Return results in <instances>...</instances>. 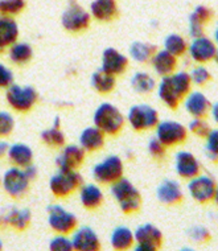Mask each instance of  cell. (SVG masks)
Wrapping results in <instances>:
<instances>
[{"label": "cell", "mask_w": 218, "mask_h": 251, "mask_svg": "<svg viewBox=\"0 0 218 251\" xmlns=\"http://www.w3.org/2000/svg\"><path fill=\"white\" fill-rule=\"evenodd\" d=\"M191 77L185 72H179L172 75H164L159 83V97L170 108L177 104L191 90Z\"/></svg>", "instance_id": "1"}, {"label": "cell", "mask_w": 218, "mask_h": 251, "mask_svg": "<svg viewBox=\"0 0 218 251\" xmlns=\"http://www.w3.org/2000/svg\"><path fill=\"white\" fill-rule=\"evenodd\" d=\"M94 125L102 132L117 134L124 125V118L114 104L102 103L94 113Z\"/></svg>", "instance_id": "2"}, {"label": "cell", "mask_w": 218, "mask_h": 251, "mask_svg": "<svg viewBox=\"0 0 218 251\" xmlns=\"http://www.w3.org/2000/svg\"><path fill=\"white\" fill-rule=\"evenodd\" d=\"M111 193L117 199L119 206L124 213H132L139 209L142 202L139 191L126 178H119L114 181Z\"/></svg>", "instance_id": "3"}, {"label": "cell", "mask_w": 218, "mask_h": 251, "mask_svg": "<svg viewBox=\"0 0 218 251\" xmlns=\"http://www.w3.org/2000/svg\"><path fill=\"white\" fill-rule=\"evenodd\" d=\"M37 100V93L32 86L9 85L7 90V102L18 111H28Z\"/></svg>", "instance_id": "4"}, {"label": "cell", "mask_w": 218, "mask_h": 251, "mask_svg": "<svg viewBox=\"0 0 218 251\" xmlns=\"http://www.w3.org/2000/svg\"><path fill=\"white\" fill-rule=\"evenodd\" d=\"M127 119L132 128L138 131L148 130L159 123V114L148 104H135L130 108Z\"/></svg>", "instance_id": "5"}, {"label": "cell", "mask_w": 218, "mask_h": 251, "mask_svg": "<svg viewBox=\"0 0 218 251\" xmlns=\"http://www.w3.org/2000/svg\"><path fill=\"white\" fill-rule=\"evenodd\" d=\"M123 175V163L121 157L111 155L106 157L105 160L100 161L93 169V176L97 181L109 184L114 182L122 177Z\"/></svg>", "instance_id": "6"}, {"label": "cell", "mask_w": 218, "mask_h": 251, "mask_svg": "<svg viewBox=\"0 0 218 251\" xmlns=\"http://www.w3.org/2000/svg\"><path fill=\"white\" fill-rule=\"evenodd\" d=\"M82 182V176L75 171H58V174L52 176L49 186L53 195L57 197H65L74 191Z\"/></svg>", "instance_id": "7"}, {"label": "cell", "mask_w": 218, "mask_h": 251, "mask_svg": "<svg viewBox=\"0 0 218 251\" xmlns=\"http://www.w3.org/2000/svg\"><path fill=\"white\" fill-rule=\"evenodd\" d=\"M156 138L164 146H174V144L183 143L187 139V127L179 122L163 121L157 123Z\"/></svg>", "instance_id": "8"}, {"label": "cell", "mask_w": 218, "mask_h": 251, "mask_svg": "<svg viewBox=\"0 0 218 251\" xmlns=\"http://www.w3.org/2000/svg\"><path fill=\"white\" fill-rule=\"evenodd\" d=\"M49 226L60 234L70 233L77 225V218L60 205H50L48 208Z\"/></svg>", "instance_id": "9"}, {"label": "cell", "mask_w": 218, "mask_h": 251, "mask_svg": "<svg viewBox=\"0 0 218 251\" xmlns=\"http://www.w3.org/2000/svg\"><path fill=\"white\" fill-rule=\"evenodd\" d=\"M188 191L191 193L193 200L198 202H208L216 197L217 188H216V181L210 176H194L188 184Z\"/></svg>", "instance_id": "10"}, {"label": "cell", "mask_w": 218, "mask_h": 251, "mask_svg": "<svg viewBox=\"0 0 218 251\" xmlns=\"http://www.w3.org/2000/svg\"><path fill=\"white\" fill-rule=\"evenodd\" d=\"M134 239H136L138 242V246L135 247L136 250L153 251L162 246L163 234L151 224H144L136 229Z\"/></svg>", "instance_id": "11"}, {"label": "cell", "mask_w": 218, "mask_h": 251, "mask_svg": "<svg viewBox=\"0 0 218 251\" xmlns=\"http://www.w3.org/2000/svg\"><path fill=\"white\" fill-rule=\"evenodd\" d=\"M1 184L5 192L12 197H20L28 189L29 178L26 177L24 171L19 169L18 167L9 168L1 178Z\"/></svg>", "instance_id": "12"}, {"label": "cell", "mask_w": 218, "mask_h": 251, "mask_svg": "<svg viewBox=\"0 0 218 251\" xmlns=\"http://www.w3.org/2000/svg\"><path fill=\"white\" fill-rule=\"evenodd\" d=\"M189 54L192 57V60L196 62H208L217 56V48L212 40L200 36L193 40V43L191 44Z\"/></svg>", "instance_id": "13"}, {"label": "cell", "mask_w": 218, "mask_h": 251, "mask_svg": "<svg viewBox=\"0 0 218 251\" xmlns=\"http://www.w3.org/2000/svg\"><path fill=\"white\" fill-rule=\"evenodd\" d=\"M90 16L89 13L78 5H72L62 15V25L70 32H79L89 25Z\"/></svg>", "instance_id": "14"}, {"label": "cell", "mask_w": 218, "mask_h": 251, "mask_svg": "<svg viewBox=\"0 0 218 251\" xmlns=\"http://www.w3.org/2000/svg\"><path fill=\"white\" fill-rule=\"evenodd\" d=\"M72 245L73 249L78 251H96L99 250L100 242L96 231L87 226L79 227L75 230L73 234V239H72Z\"/></svg>", "instance_id": "15"}, {"label": "cell", "mask_w": 218, "mask_h": 251, "mask_svg": "<svg viewBox=\"0 0 218 251\" xmlns=\"http://www.w3.org/2000/svg\"><path fill=\"white\" fill-rule=\"evenodd\" d=\"M128 65V60L126 56H123L122 53H119L117 49L107 48L102 54V68L106 73L111 74V75H117V74L123 73Z\"/></svg>", "instance_id": "16"}, {"label": "cell", "mask_w": 218, "mask_h": 251, "mask_svg": "<svg viewBox=\"0 0 218 251\" xmlns=\"http://www.w3.org/2000/svg\"><path fill=\"white\" fill-rule=\"evenodd\" d=\"M174 168L181 177L192 178L200 172V163L191 152L180 151L174 157Z\"/></svg>", "instance_id": "17"}, {"label": "cell", "mask_w": 218, "mask_h": 251, "mask_svg": "<svg viewBox=\"0 0 218 251\" xmlns=\"http://www.w3.org/2000/svg\"><path fill=\"white\" fill-rule=\"evenodd\" d=\"M85 152L82 147L78 146H68L61 155L56 159L58 171H75L82 164Z\"/></svg>", "instance_id": "18"}, {"label": "cell", "mask_w": 218, "mask_h": 251, "mask_svg": "<svg viewBox=\"0 0 218 251\" xmlns=\"http://www.w3.org/2000/svg\"><path fill=\"white\" fill-rule=\"evenodd\" d=\"M184 107L194 118H204L210 110V102L205 94L200 91H193L184 100Z\"/></svg>", "instance_id": "19"}, {"label": "cell", "mask_w": 218, "mask_h": 251, "mask_svg": "<svg viewBox=\"0 0 218 251\" xmlns=\"http://www.w3.org/2000/svg\"><path fill=\"white\" fill-rule=\"evenodd\" d=\"M157 199L160 200L163 203H174L179 202L183 199V191L181 186L177 181L174 180H164V181L157 188Z\"/></svg>", "instance_id": "20"}, {"label": "cell", "mask_w": 218, "mask_h": 251, "mask_svg": "<svg viewBox=\"0 0 218 251\" xmlns=\"http://www.w3.org/2000/svg\"><path fill=\"white\" fill-rule=\"evenodd\" d=\"M151 58H152V66L155 72L159 75H163V77L172 73L174 68H176V64H177L176 56L170 54V52H167L166 49L157 52L156 54H153Z\"/></svg>", "instance_id": "21"}, {"label": "cell", "mask_w": 218, "mask_h": 251, "mask_svg": "<svg viewBox=\"0 0 218 251\" xmlns=\"http://www.w3.org/2000/svg\"><path fill=\"white\" fill-rule=\"evenodd\" d=\"M103 132L97 127H87L79 135V144L86 151H96L103 146Z\"/></svg>", "instance_id": "22"}, {"label": "cell", "mask_w": 218, "mask_h": 251, "mask_svg": "<svg viewBox=\"0 0 218 251\" xmlns=\"http://www.w3.org/2000/svg\"><path fill=\"white\" fill-rule=\"evenodd\" d=\"M212 18V12L210 9L206 7H197L196 11L191 15L189 19V32L192 37H200L204 33V25L208 23Z\"/></svg>", "instance_id": "23"}, {"label": "cell", "mask_w": 218, "mask_h": 251, "mask_svg": "<svg viewBox=\"0 0 218 251\" xmlns=\"http://www.w3.org/2000/svg\"><path fill=\"white\" fill-rule=\"evenodd\" d=\"M19 35V26L11 18L0 19V48L15 44Z\"/></svg>", "instance_id": "24"}, {"label": "cell", "mask_w": 218, "mask_h": 251, "mask_svg": "<svg viewBox=\"0 0 218 251\" xmlns=\"http://www.w3.org/2000/svg\"><path fill=\"white\" fill-rule=\"evenodd\" d=\"M8 157L9 160L18 167H25V165L31 164L32 159H33V152L26 144L15 143L8 148Z\"/></svg>", "instance_id": "25"}, {"label": "cell", "mask_w": 218, "mask_h": 251, "mask_svg": "<svg viewBox=\"0 0 218 251\" xmlns=\"http://www.w3.org/2000/svg\"><path fill=\"white\" fill-rule=\"evenodd\" d=\"M79 199H81V202H82L83 206L93 209L99 206L102 200H103V193L94 184H86V185H83L81 188Z\"/></svg>", "instance_id": "26"}, {"label": "cell", "mask_w": 218, "mask_h": 251, "mask_svg": "<svg viewBox=\"0 0 218 251\" xmlns=\"http://www.w3.org/2000/svg\"><path fill=\"white\" fill-rule=\"evenodd\" d=\"M110 242L117 250H127L134 245V233L126 226H119L111 233Z\"/></svg>", "instance_id": "27"}, {"label": "cell", "mask_w": 218, "mask_h": 251, "mask_svg": "<svg viewBox=\"0 0 218 251\" xmlns=\"http://www.w3.org/2000/svg\"><path fill=\"white\" fill-rule=\"evenodd\" d=\"M92 13L94 18L102 22H107L117 13L115 0H94L92 3Z\"/></svg>", "instance_id": "28"}, {"label": "cell", "mask_w": 218, "mask_h": 251, "mask_svg": "<svg viewBox=\"0 0 218 251\" xmlns=\"http://www.w3.org/2000/svg\"><path fill=\"white\" fill-rule=\"evenodd\" d=\"M4 221L16 229H24L31 221V212L26 209L11 208L8 213H5Z\"/></svg>", "instance_id": "29"}, {"label": "cell", "mask_w": 218, "mask_h": 251, "mask_svg": "<svg viewBox=\"0 0 218 251\" xmlns=\"http://www.w3.org/2000/svg\"><path fill=\"white\" fill-rule=\"evenodd\" d=\"M92 86L99 93H109L115 86V78L103 70H98L92 75Z\"/></svg>", "instance_id": "30"}, {"label": "cell", "mask_w": 218, "mask_h": 251, "mask_svg": "<svg viewBox=\"0 0 218 251\" xmlns=\"http://www.w3.org/2000/svg\"><path fill=\"white\" fill-rule=\"evenodd\" d=\"M155 50H156V48L153 45H151V44L136 41V43L131 45L130 54L138 62H145V61H148L155 54Z\"/></svg>", "instance_id": "31"}, {"label": "cell", "mask_w": 218, "mask_h": 251, "mask_svg": "<svg viewBox=\"0 0 218 251\" xmlns=\"http://www.w3.org/2000/svg\"><path fill=\"white\" fill-rule=\"evenodd\" d=\"M32 54H33V50H32L31 45L25 43L13 44L12 48L9 50V58L15 64H25L31 60Z\"/></svg>", "instance_id": "32"}, {"label": "cell", "mask_w": 218, "mask_h": 251, "mask_svg": "<svg viewBox=\"0 0 218 251\" xmlns=\"http://www.w3.org/2000/svg\"><path fill=\"white\" fill-rule=\"evenodd\" d=\"M131 85L135 89L138 93H142V94H147L149 91H152L155 89V79H153L149 74L147 73H135L134 77L131 78Z\"/></svg>", "instance_id": "33"}, {"label": "cell", "mask_w": 218, "mask_h": 251, "mask_svg": "<svg viewBox=\"0 0 218 251\" xmlns=\"http://www.w3.org/2000/svg\"><path fill=\"white\" fill-rule=\"evenodd\" d=\"M164 49L173 56H181L187 52V43L185 40L179 35L167 36L164 40Z\"/></svg>", "instance_id": "34"}, {"label": "cell", "mask_w": 218, "mask_h": 251, "mask_svg": "<svg viewBox=\"0 0 218 251\" xmlns=\"http://www.w3.org/2000/svg\"><path fill=\"white\" fill-rule=\"evenodd\" d=\"M41 139L44 140V143L49 144L52 147H61L62 144L65 143V136L56 127H52V128L43 131Z\"/></svg>", "instance_id": "35"}, {"label": "cell", "mask_w": 218, "mask_h": 251, "mask_svg": "<svg viewBox=\"0 0 218 251\" xmlns=\"http://www.w3.org/2000/svg\"><path fill=\"white\" fill-rule=\"evenodd\" d=\"M189 130L192 131L193 134H196L197 136H201V138H206L210 131H212L210 130L209 123H206L201 118H196L194 121L189 123Z\"/></svg>", "instance_id": "36"}, {"label": "cell", "mask_w": 218, "mask_h": 251, "mask_svg": "<svg viewBox=\"0 0 218 251\" xmlns=\"http://www.w3.org/2000/svg\"><path fill=\"white\" fill-rule=\"evenodd\" d=\"M49 249L53 251H70L73 250V245L69 238L64 235H57L49 243Z\"/></svg>", "instance_id": "37"}, {"label": "cell", "mask_w": 218, "mask_h": 251, "mask_svg": "<svg viewBox=\"0 0 218 251\" xmlns=\"http://www.w3.org/2000/svg\"><path fill=\"white\" fill-rule=\"evenodd\" d=\"M24 8V0H0V12L19 13Z\"/></svg>", "instance_id": "38"}, {"label": "cell", "mask_w": 218, "mask_h": 251, "mask_svg": "<svg viewBox=\"0 0 218 251\" xmlns=\"http://www.w3.org/2000/svg\"><path fill=\"white\" fill-rule=\"evenodd\" d=\"M191 81L196 85H204L210 79V72L204 66H197L192 70V73L189 74Z\"/></svg>", "instance_id": "39"}, {"label": "cell", "mask_w": 218, "mask_h": 251, "mask_svg": "<svg viewBox=\"0 0 218 251\" xmlns=\"http://www.w3.org/2000/svg\"><path fill=\"white\" fill-rule=\"evenodd\" d=\"M13 126H15V121H13L12 115L5 111H0V136L11 134Z\"/></svg>", "instance_id": "40"}, {"label": "cell", "mask_w": 218, "mask_h": 251, "mask_svg": "<svg viewBox=\"0 0 218 251\" xmlns=\"http://www.w3.org/2000/svg\"><path fill=\"white\" fill-rule=\"evenodd\" d=\"M208 142H206V155L209 156L212 160H216L218 155L217 150V139H218V132L217 130L210 131L209 135L206 136Z\"/></svg>", "instance_id": "41"}, {"label": "cell", "mask_w": 218, "mask_h": 251, "mask_svg": "<svg viewBox=\"0 0 218 251\" xmlns=\"http://www.w3.org/2000/svg\"><path fill=\"white\" fill-rule=\"evenodd\" d=\"M189 237L194 242H205L206 239L209 238V230L205 229L204 226H193L192 229L189 230Z\"/></svg>", "instance_id": "42"}, {"label": "cell", "mask_w": 218, "mask_h": 251, "mask_svg": "<svg viewBox=\"0 0 218 251\" xmlns=\"http://www.w3.org/2000/svg\"><path fill=\"white\" fill-rule=\"evenodd\" d=\"M148 151L153 157L159 159V157H163L166 153V146L157 138H152L148 143Z\"/></svg>", "instance_id": "43"}, {"label": "cell", "mask_w": 218, "mask_h": 251, "mask_svg": "<svg viewBox=\"0 0 218 251\" xmlns=\"http://www.w3.org/2000/svg\"><path fill=\"white\" fill-rule=\"evenodd\" d=\"M13 74L12 72L5 68L3 64H0V87H8L12 85Z\"/></svg>", "instance_id": "44"}, {"label": "cell", "mask_w": 218, "mask_h": 251, "mask_svg": "<svg viewBox=\"0 0 218 251\" xmlns=\"http://www.w3.org/2000/svg\"><path fill=\"white\" fill-rule=\"evenodd\" d=\"M24 174L26 175V177L32 180V178L36 177V175H37V169H36L35 165L32 164H28L25 165V169H24Z\"/></svg>", "instance_id": "45"}, {"label": "cell", "mask_w": 218, "mask_h": 251, "mask_svg": "<svg viewBox=\"0 0 218 251\" xmlns=\"http://www.w3.org/2000/svg\"><path fill=\"white\" fill-rule=\"evenodd\" d=\"M8 148L9 146L7 142H1V140H0V157H1V156H4L5 153L8 152Z\"/></svg>", "instance_id": "46"}, {"label": "cell", "mask_w": 218, "mask_h": 251, "mask_svg": "<svg viewBox=\"0 0 218 251\" xmlns=\"http://www.w3.org/2000/svg\"><path fill=\"white\" fill-rule=\"evenodd\" d=\"M60 125H61V121H60V118L56 117V118H54V125H53V127H56V128H60Z\"/></svg>", "instance_id": "47"}, {"label": "cell", "mask_w": 218, "mask_h": 251, "mask_svg": "<svg viewBox=\"0 0 218 251\" xmlns=\"http://www.w3.org/2000/svg\"><path fill=\"white\" fill-rule=\"evenodd\" d=\"M217 103L214 104L213 106V117H214V119H216V121H217Z\"/></svg>", "instance_id": "48"}, {"label": "cell", "mask_w": 218, "mask_h": 251, "mask_svg": "<svg viewBox=\"0 0 218 251\" xmlns=\"http://www.w3.org/2000/svg\"><path fill=\"white\" fill-rule=\"evenodd\" d=\"M1 247H3V243H1V241H0V249H1Z\"/></svg>", "instance_id": "49"}, {"label": "cell", "mask_w": 218, "mask_h": 251, "mask_svg": "<svg viewBox=\"0 0 218 251\" xmlns=\"http://www.w3.org/2000/svg\"><path fill=\"white\" fill-rule=\"evenodd\" d=\"M0 181H1V180H0Z\"/></svg>", "instance_id": "50"}]
</instances>
